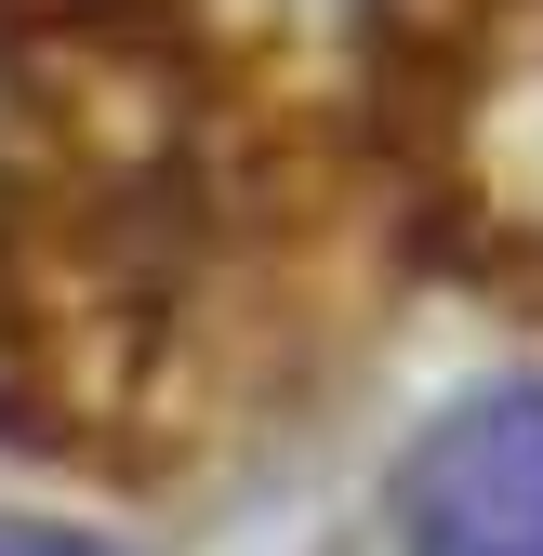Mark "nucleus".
I'll return each instance as SVG.
<instances>
[{"label": "nucleus", "mask_w": 543, "mask_h": 556, "mask_svg": "<svg viewBox=\"0 0 543 556\" xmlns=\"http://www.w3.org/2000/svg\"><path fill=\"white\" fill-rule=\"evenodd\" d=\"M438 186H451V213L478 226L491 265L543 278V0L491 14L478 53L451 66V93H438Z\"/></svg>", "instance_id": "obj_1"}, {"label": "nucleus", "mask_w": 543, "mask_h": 556, "mask_svg": "<svg viewBox=\"0 0 543 556\" xmlns=\"http://www.w3.org/2000/svg\"><path fill=\"white\" fill-rule=\"evenodd\" d=\"M397 556H543V384H478L412 438Z\"/></svg>", "instance_id": "obj_2"}, {"label": "nucleus", "mask_w": 543, "mask_h": 556, "mask_svg": "<svg viewBox=\"0 0 543 556\" xmlns=\"http://www.w3.org/2000/svg\"><path fill=\"white\" fill-rule=\"evenodd\" d=\"M0 556H106V543H80V530H0Z\"/></svg>", "instance_id": "obj_3"}, {"label": "nucleus", "mask_w": 543, "mask_h": 556, "mask_svg": "<svg viewBox=\"0 0 543 556\" xmlns=\"http://www.w3.org/2000/svg\"><path fill=\"white\" fill-rule=\"evenodd\" d=\"M14 106H27V80H14V66H0V132H14Z\"/></svg>", "instance_id": "obj_4"}]
</instances>
